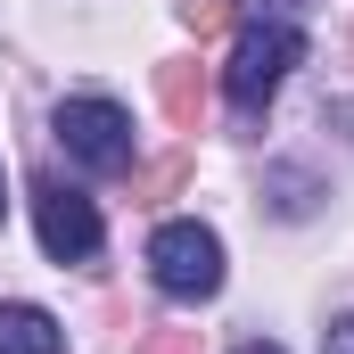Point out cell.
Returning <instances> with one entry per match:
<instances>
[{
	"instance_id": "12",
	"label": "cell",
	"mask_w": 354,
	"mask_h": 354,
	"mask_svg": "<svg viewBox=\"0 0 354 354\" xmlns=\"http://www.w3.org/2000/svg\"><path fill=\"white\" fill-rule=\"evenodd\" d=\"M330 124H346V140H354V99H338V107H330Z\"/></svg>"
},
{
	"instance_id": "6",
	"label": "cell",
	"mask_w": 354,
	"mask_h": 354,
	"mask_svg": "<svg viewBox=\"0 0 354 354\" xmlns=\"http://www.w3.org/2000/svg\"><path fill=\"white\" fill-rule=\"evenodd\" d=\"M157 99H165V115H174L181 132H198V115H206V75H198V58H165V66H157Z\"/></svg>"
},
{
	"instance_id": "14",
	"label": "cell",
	"mask_w": 354,
	"mask_h": 354,
	"mask_svg": "<svg viewBox=\"0 0 354 354\" xmlns=\"http://www.w3.org/2000/svg\"><path fill=\"white\" fill-rule=\"evenodd\" d=\"M0 214H8V198H0Z\"/></svg>"
},
{
	"instance_id": "4",
	"label": "cell",
	"mask_w": 354,
	"mask_h": 354,
	"mask_svg": "<svg viewBox=\"0 0 354 354\" xmlns=\"http://www.w3.org/2000/svg\"><path fill=\"white\" fill-rule=\"evenodd\" d=\"M58 140L83 174H124L132 165V115L115 99H66L58 107Z\"/></svg>"
},
{
	"instance_id": "3",
	"label": "cell",
	"mask_w": 354,
	"mask_h": 354,
	"mask_svg": "<svg viewBox=\"0 0 354 354\" xmlns=\"http://www.w3.org/2000/svg\"><path fill=\"white\" fill-rule=\"evenodd\" d=\"M33 231H41V248L58 264H91L99 256V206L66 174H50V165L33 174Z\"/></svg>"
},
{
	"instance_id": "10",
	"label": "cell",
	"mask_w": 354,
	"mask_h": 354,
	"mask_svg": "<svg viewBox=\"0 0 354 354\" xmlns=\"http://www.w3.org/2000/svg\"><path fill=\"white\" fill-rule=\"evenodd\" d=\"M140 354H198V330H149Z\"/></svg>"
},
{
	"instance_id": "7",
	"label": "cell",
	"mask_w": 354,
	"mask_h": 354,
	"mask_svg": "<svg viewBox=\"0 0 354 354\" xmlns=\"http://www.w3.org/2000/svg\"><path fill=\"white\" fill-rule=\"evenodd\" d=\"M181 17H189V33H223V25L239 17V0H189Z\"/></svg>"
},
{
	"instance_id": "9",
	"label": "cell",
	"mask_w": 354,
	"mask_h": 354,
	"mask_svg": "<svg viewBox=\"0 0 354 354\" xmlns=\"http://www.w3.org/2000/svg\"><path fill=\"white\" fill-rule=\"evenodd\" d=\"M272 189H280V198H272L280 214H305V206H313V198H305L313 181H305V174H272Z\"/></svg>"
},
{
	"instance_id": "1",
	"label": "cell",
	"mask_w": 354,
	"mask_h": 354,
	"mask_svg": "<svg viewBox=\"0 0 354 354\" xmlns=\"http://www.w3.org/2000/svg\"><path fill=\"white\" fill-rule=\"evenodd\" d=\"M305 58V33L288 25V17H272V25H248L239 33V50H231V66H223V91H231V107L256 124L272 107V91L288 83V66Z\"/></svg>"
},
{
	"instance_id": "2",
	"label": "cell",
	"mask_w": 354,
	"mask_h": 354,
	"mask_svg": "<svg viewBox=\"0 0 354 354\" xmlns=\"http://www.w3.org/2000/svg\"><path fill=\"white\" fill-rule=\"evenodd\" d=\"M149 272H157V288H165L174 305H206V297L223 288V239H214L206 223H165V231L149 239Z\"/></svg>"
},
{
	"instance_id": "13",
	"label": "cell",
	"mask_w": 354,
	"mask_h": 354,
	"mask_svg": "<svg viewBox=\"0 0 354 354\" xmlns=\"http://www.w3.org/2000/svg\"><path fill=\"white\" fill-rule=\"evenodd\" d=\"M231 354H280V346H272V338H248V346H231Z\"/></svg>"
},
{
	"instance_id": "5",
	"label": "cell",
	"mask_w": 354,
	"mask_h": 354,
	"mask_svg": "<svg viewBox=\"0 0 354 354\" xmlns=\"http://www.w3.org/2000/svg\"><path fill=\"white\" fill-rule=\"evenodd\" d=\"M0 354H66V330L41 305H0Z\"/></svg>"
},
{
	"instance_id": "11",
	"label": "cell",
	"mask_w": 354,
	"mask_h": 354,
	"mask_svg": "<svg viewBox=\"0 0 354 354\" xmlns=\"http://www.w3.org/2000/svg\"><path fill=\"white\" fill-rule=\"evenodd\" d=\"M322 354H354V313H346V322H330V338H322Z\"/></svg>"
},
{
	"instance_id": "8",
	"label": "cell",
	"mask_w": 354,
	"mask_h": 354,
	"mask_svg": "<svg viewBox=\"0 0 354 354\" xmlns=\"http://www.w3.org/2000/svg\"><path fill=\"white\" fill-rule=\"evenodd\" d=\"M132 189H140V206H157L165 189H181V157H165V165H149V174L132 181Z\"/></svg>"
}]
</instances>
